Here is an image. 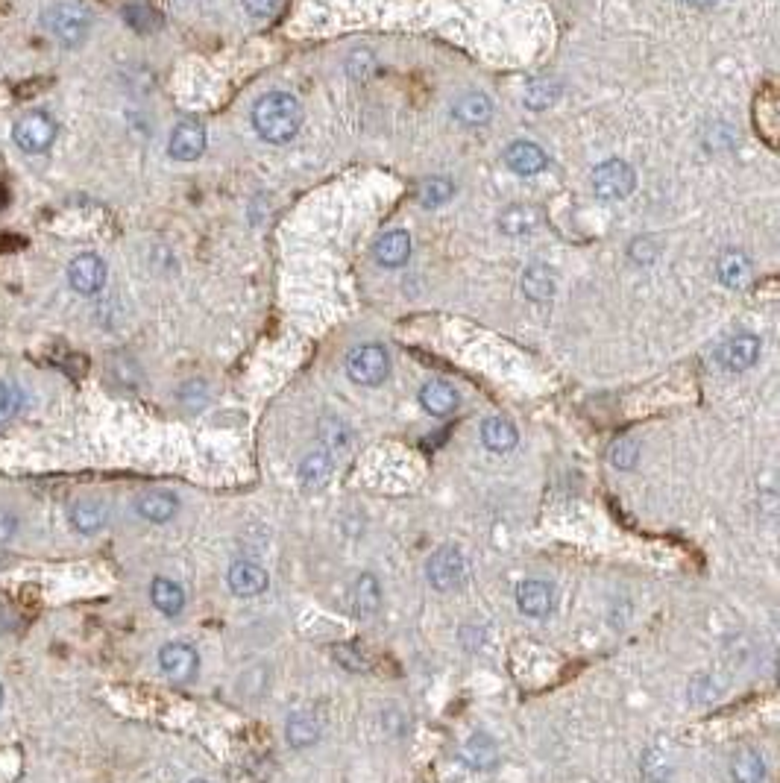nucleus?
Listing matches in <instances>:
<instances>
[{
  "instance_id": "f257e3e1",
  "label": "nucleus",
  "mask_w": 780,
  "mask_h": 783,
  "mask_svg": "<svg viewBox=\"0 0 780 783\" xmlns=\"http://www.w3.org/2000/svg\"><path fill=\"white\" fill-rule=\"evenodd\" d=\"M253 127H256V132L264 141L285 144L303 127V106L288 91L264 94L259 103L253 106Z\"/></svg>"
},
{
  "instance_id": "f03ea898",
  "label": "nucleus",
  "mask_w": 780,
  "mask_h": 783,
  "mask_svg": "<svg viewBox=\"0 0 780 783\" xmlns=\"http://www.w3.org/2000/svg\"><path fill=\"white\" fill-rule=\"evenodd\" d=\"M44 27L56 36V42L65 44V47H77L88 39V30H91V15L83 3L77 0H62V3H53L47 12H44Z\"/></svg>"
},
{
  "instance_id": "7ed1b4c3",
  "label": "nucleus",
  "mask_w": 780,
  "mask_h": 783,
  "mask_svg": "<svg viewBox=\"0 0 780 783\" xmlns=\"http://www.w3.org/2000/svg\"><path fill=\"white\" fill-rule=\"evenodd\" d=\"M426 578L437 593H452V590H461L467 584L470 564H467V558L458 546H443L429 558Z\"/></svg>"
},
{
  "instance_id": "20e7f679",
  "label": "nucleus",
  "mask_w": 780,
  "mask_h": 783,
  "mask_svg": "<svg viewBox=\"0 0 780 783\" xmlns=\"http://www.w3.org/2000/svg\"><path fill=\"white\" fill-rule=\"evenodd\" d=\"M347 373L355 385L376 388L388 379L390 355L388 349L379 344H361L347 355Z\"/></svg>"
},
{
  "instance_id": "39448f33",
  "label": "nucleus",
  "mask_w": 780,
  "mask_h": 783,
  "mask_svg": "<svg viewBox=\"0 0 780 783\" xmlns=\"http://www.w3.org/2000/svg\"><path fill=\"white\" fill-rule=\"evenodd\" d=\"M634 185H637V176L628 162L610 159L593 171V191L602 200H625L634 191Z\"/></svg>"
},
{
  "instance_id": "423d86ee",
  "label": "nucleus",
  "mask_w": 780,
  "mask_h": 783,
  "mask_svg": "<svg viewBox=\"0 0 780 783\" xmlns=\"http://www.w3.org/2000/svg\"><path fill=\"white\" fill-rule=\"evenodd\" d=\"M12 138L24 153H44L56 138V124L42 112H33L12 127Z\"/></svg>"
},
{
  "instance_id": "0eeeda50",
  "label": "nucleus",
  "mask_w": 780,
  "mask_h": 783,
  "mask_svg": "<svg viewBox=\"0 0 780 783\" xmlns=\"http://www.w3.org/2000/svg\"><path fill=\"white\" fill-rule=\"evenodd\" d=\"M159 666H162V672H165L168 681L188 684V681L197 675L200 654L194 652V646H188V643H168V646L159 652Z\"/></svg>"
},
{
  "instance_id": "6e6552de",
  "label": "nucleus",
  "mask_w": 780,
  "mask_h": 783,
  "mask_svg": "<svg viewBox=\"0 0 780 783\" xmlns=\"http://www.w3.org/2000/svg\"><path fill=\"white\" fill-rule=\"evenodd\" d=\"M226 584L235 596L241 599H253V596H261L267 587H270V575L267 569L256 561H235L226 572Z\"/></svg>"
},
{
  "instance_id": "1a4fd4ad",
  "label": "nucleus",
  "mask_w": 780,
  "mask_h": 783,
  "mask_svg": "<svg viewBox=\"0 0 780 783\" xmlns=\"http://www.w3.org/2000/svg\"><path fill=\"white\" fill-rule=\"evenodd\" d=\"M379 608H382V584L376 575L361 572L349 587V613L355 619H370L379 613Z\"/></svg>"
},
{
  "instance_id": "9d476101",
  "label": "nucleus",
  "mask_w": 780,
  "mask_h": 783,
  "mask_svg": "<svg viewBox=\"0 0 780 783\" xmlns=\"http://www.w3.org/2000/svg\"><path fill=\"white\" fill-rule=\"evenodd\" d=\"M203 150H206V127L200 121H182L171 132L168 153L174 156L176 162H194V159L203 156Z\"/></svg>"
},
{
  "instance_id": "9b49d317",
  "label": "nucleus",
  "mask_w": 780,
  "mask_h": 783,
  "mask_svg": "<svg viewBox=\"0 0 780 783\" xmlns=\"http://www.w3.org/2000/svg\"><path fill=\"white\" fill-rule=\"evenodd\" d=\"M68 282H71V288L77 291V294H97L100 288H103V282H106V264L100 256H77V259L71 261V267H68Z\"/></svg>"
},
{
  "instance_id": "f8f14e48",
  "label": "nucleus",
  "mask_w": 780,
  "mask_h": 783,
  "mask_svg": "<svg viewBox=\"0 0 780 783\" xmlns=\"http://www.w3.org/2000/svg\"><path fill=\"white\" fill-rule=\"evenodd\" d=\"M716 358L728 373H742V370L754 367V361L760 358V341L754 335H737L719 347Z\"/></svg>"
},
{
  "instance_id": "ddd939ff",
  "label": "nucleus",
  "mask_w": 780,
  "mask_h": 783,
  "mask_svg": "<svg viewBox=\"0 0 780 783\" xmlns=\"http://www.w3.org/2000/svg\"><path fill=\"white\" fill-rule=\"evenodd\" d=\"M505 162H508V168H511L514 174L520 176L540 174V171L549 165L546 153H543L534 141H514V144H508V150H505Z\"/></svg>"
},
{
  "instance_id": "4468645a",
  "label": "nucleus",
  "mask_w": 780,
  "mask_h": 783,
  "mask_svg": "<svg viewBox=\"0 0 780 783\" xmlns=\"http://www.w3.org/2000/svg\"><path fill=\"white\" fill-rule=\"evenodd\" d=\"M517 605H520L525 616L543 619L555 608V593L543 581H522L520 587H517Z\"/></svg>"
},
{
  "instance_id": "2eb2a0df",
  "label": "nucleus",
  "mask_w": 780,
  "mask_h": 783,
  "mask_svg": "<svg viewBox=\"0 0 780 783\" xmlns=\"http://www.w3.org/2000/svg\"><path fill=\"white\" fill-rule=\"evenodd\" d=\"M332 473H335V458L326 449H314V452L305 455L303 464H300V484L308 493L323 490L332 479Z\"/></svg>"
},
{
  "instance_id": "dca6fc26",
  "label": "nucleus",
  "mask_w": 780,
  "mask_h": 783,
  "mask_svg": "<svg viewBox=\"0 0 780 783\" xmlns=\"http://www.w3.org/2000/svg\"><path fill=\"white\" fill-rule=\"evenodd\" d=\"M452 115H455V121L464 124V127H481V124L490 121L493 106H490L487 94H481V91H467V94H461V97L455 100Z\"/></svg>"
},
{
  "instance_id": "f3484780",
  "label": "nucleus",
  "mask_w": 780,
  "mask_h": 783,
  "mask_svg": "<svg viewBox=\"0 0 780 783\" xmlns=\"http://www.w3.org/2000/svg\"><path fill=\"white\" fill-rule=\"evenodd\" d=\"M373 256H376L379 264H385V267H402L405 261L411 259V235L402 232V229L385 232V235L376 241Z\"/></svg>"
},
{
  "instance_id": "a211bd4d",
  "label": "nucleus",
  "mask_w": 780,
  "mask_h": 783,
  "mask_svg": "<svg viewBox=\"0 0 780 783\" xmlns=\"http://www.w3.org/2000/svg\"><path fill=\"white\" fill-rule=\"evenodd\" d=\"M461 396L452 385L446 382H426L420 391V405L432 414V417H449L458 408Z\"/></svg>"
},
{
  "instance_id": "6ab92c4d",
  "label": "nucleus",
  "mask_w": 780,
  "mask_h": 783,
  "mask_svg": "<svg viewBox=\"0 0 780 783\" xmlns=\"http://www.w3.org/2000/svg\"><path fill=\"white\" fill-rule=\"evenodd\" d=\"M540 223H543V218L534 206H511V209L502 212L499 229L511 238H528L540 229Z\"/></svg>"
},
{
  "instance_id": "aec40b11",
  "label": "nucleus",
  "mask_w": 780,
  "mask_h": 783,
  "mask_svg": "<svg viewBox=\"0 0 780 783\" xmlns=\"http://www.w3.org/2000/svg\"><path fill=\"white\" fill-rule=\"evenodd\" d=\"M517 437L520 435H517L514 423L505 420V417H490V420L481 423V443H484L490 452H499V455L511 452V449L517 446Z\"/></svg>"
},
{
  "instance_id": "412c9836",
  "label": "nucleus",
  "mask_w": 780,
  "mask_h": 783,
  "mask_svg": "<svg viewBox=\"0 0 780 783\" xmlns=\"http://www.w3.org/2000/svg\"><path fill=\"white\" fill-rule=\"evenodd\" d=\"M138 514L144 520L150 522H168L176 514L179 502H176L174 493H165V490H150V493H141L138 502H135Z\"/></svg>"
},
{
  "instance_id": "4be33fe9",
  "label": "nucleus",
  "mask_w": 780,
  "mask_h": 783,
  "mask_svg": "<svg viewBox=\"0 0 780 783\" xmlns=\"http://www.w3.org/2000/svg\"><path fill=\"white\" fill-rule=\"evenodd\" d=\"M461 757H464V763H467L470 769L487 772V769L496 766V760H499V748H496V742L490 740L487 734H473L470 740L464 742Z\"/></svg>"
},
{
  "instance_id": "5701e85b",
  "label": "nucleus",
  "mask_w": 780,
  "mask_h": 783,
  "mask_svg": "<svg viewBox=\"0 0 780 783\" xmlns=\"http://www.w3.org/2000/svg\"><path fill=\"white\" fill-rule=\"evenodd\" d=\"M731 778L734 783H763L766 781V763L760 751L754 748H739L731 760Z\"/></svg>"
},
{
  "instance_id": "b1692460",
  "label": "nucleus",
  "mask_w": 780,
  "mask_h": 783,
  "mask_svg": "<svg viewBox=\"0 0 780 783\" xmlns=\"http://www.w3.org/2000/svg\"><path fill=\"white\" fill-rule=\"evenodd\" d=\"M522 291L534 303H546L555 297V273L543 264H534L522 273Z\"/></svg>"
},
{
  "instance_id": "393cba45",
  "label": "nucleus",
  "mask_w": 780,
  "mask_h": 783,
  "mask_svg": "<svg viewBox=\"0 0 780 783\" xmlns=\"http://www.w3.org/2000/svg\"><path fill=\"white\" fill-rule=\"evenodd\" d=\"M285 734H288V745H294V748L314 745L317 737H320V719H317L311 710H297V713L288 719Z\"/></svg>"
},
{
  "instance_id": "a878e982",
  "label": "nucleus",
  "mask_w": 780,
  "mask_h": 783,
  "mask_svg": "<svg viewBox=\"0 0 780 783\" xmlns=\"http://www.w3.org/2000/svg\"><path fill=\"white\" fill-rule=\"evenodd\" d=\"M150 599L165 616H179L185 608V590L171 578H156L150 587Z\"/></svg>"
},
{
  "instance_id": "bb28decb",
  "label": "nucleus",
  "mask_w": 780,
  "mask_h": 783,
  "mask_svg": "<svg viewBox=\"0 0 780 783\" xmlns=\"http://www.w3.org/2000/svg\"><path fill=\"white\" fill-rule=\"evenodd\" d=\"M71 525L83 534H94L106 525V505L94 502V499H80L71 508Z\"/></svg>"
},
{
  "instance_id": "cd10ccee",
  "label": "nucleus",
  "mask_w": 780,
  "mask_h": 783,
  "mask_svg": "<svg viewBox=\"0 0 780 783\" xmlns=\"http://www.w3.org/2000/svg\"><path fill=\"white\" fill-rule=\"evenodd\" d=\"M320 440H323V449L335 458V455H344L349 446H352V432L344 420L338 417H323L320 423Z\"/></svg>"
},
{
  "instance_id": "c85d7f7f",
  "label": "nucleus",
  "mask_w": 780,
  "mask_h": 783,
  "mask_svg": "<svg viewBox=\"0 0 780 783\" xmlns=\"http://www.w3.org/2000/svg\"><path fill=\"white\" fill-rule=\"evenodd\" d=\"M719 279L728 288H742L751 279V264H748V259L742 253H725L719 259Z\"/></svg>"
},
{
  "instance_id": "c756f323",
  "label": "nucleus",
  "mask_w": 780,
  "mask_h": 783,
  "mask_svg": "<svg viewBox=\"0 0 780 783\" xmlns=\"http://www.w3.org/2000/svg\"><path fill=\"white\" fill-rule=\"evenodd\" d=\"M561 94V86L555 80H534L531 86L525 88V106L528 109H549Z\"/></svg>"
},
{
  "instance_id": "7c9ffc66",
  "label": "nucleus",
  "mask_w": 780,
  "mask_h": 783,
  "mask_svg": "<svg viewBox=\"0 0 780 783\" xmlns=\"http://www.w3.org/2000/svg\"><path fill=\"white\" fill-rule=\"evenodd\" d=\"M607 458H610V464H613L616 470H631V467H637L640 443H637L634 437H619V440L610 446Z\"/></svg>"
},
{
  "instance_id": "2f4dec72",
  "label": "nucleus",
  "mask_w": 780,
  "mask_h": 783,
  "mask_svg": "<svg viewBox=\"0 0 780 783\" xmlns=\"http://www.w3.org/2000/svg\"><path fill=\"white\" fill-rule=\"evenodd\" d=\"M124 18H127V24H130L132 30H138V33H153V30H159V24H162L159 12L150 9L147 3H132V6H127V9H124Z\"/></svg>"
},
{
  "instance_id": "473e14b6",
  "label": "nucleus",
  "mask_w": 780,
  "mask_h": 783,
  "mask_svg": "<svg viewBox=\"0 0 780 783\" xmlns=\"http://www.w3.org/2000/svg\"><path fill=\"white\" fill-rule=\"evenodd\" d=\"M452 194H455V185L449 179H429L420 188V203L423 206H443V203H449Z\"/></svg>"
},
{
  "instance_id": "72a5a7b5",
  "label": "nucleus",
  "mask_w": 780,
  "mask_h": 783,
  "mask_svg": "<svg viewBox=\"0 0 780 783\" xmlns=\"http://www.w3.org/2000/svg\"><path fill=\"white\" fill-rule=\"evenodd\" d=\"M335 657H338V663H341V666H347L349 672H364V669H367V660H364V654L358 652L352 643H341V646L335 649Z\"/></svg>"
},
{
  "instance_id": "f704fd0d",
  "label": "nucleus",
  "mask_w": 780,
  "mask_h": 783,
  "mask_svg": "<svg viewBox=\"0 0 780 783\" xmlns=\"http://www.w3.org/2000/svg\"><path fill=\"white\" fill-rule=\"evenodd\" d=\"M15 408H18V393L0 382V426L15 414Z\"/></svg>"
},
{
  "instance_id": "c9c22d12",
  "label": "nucleus",
  "mask_w": 780,
  "mask_h": 783,
  "mask_svg": "<svg viewBox=\"0 0 780 783\" xmlns=\"http://www.w3.org/2000/svg\"><path fill=\"white\" fill-rule=\"evenodd\" d=\"M657 250H660V244H657L654 238H637V241L631 244V256L637 261H654Z\"/></svg>"
},
{
  "instance_id": "e433bc0d",
  "label": "nucleus",
  "mask_w": 780,
  "mask_h": 783,
  "mask_svg": "<svg viewBox=\"0 0 780 783\" xmlns=\"http://www.w3.org/2000/svg\"><path fill=\"white\" fill-rule=\"evenodd\" d=\"M247 12L256 15V18H270L276 9H279V0H244Z\"/></svg>"
},
{
  "instance_id": "4c0bfd02",
  "label": "nucleus",
  "mask_w": 780,
  "mask_h": 783,
  "mask_svg": "<svg viewBox=\"0 0 780 783\" xmlns=\"http://www.w3.org/2000/svg\"><path fill=\"white\" fill-rule=\"evenodd\" d=\"M684 3H690V6H713L716 0H684Z\"/></svg>"
},
{
  "instance_id": "58836bf2",
  "label": "nucleus",
  "mask_w": 780,
  "mask_h": 783,
  "mask_svg": "<svg viewBox=\"0 0 780 783\" xmlns=\"http://www.w3.org/2000/svg\"><path fill=\"white\" fill-rule=\"evenodd\" d=\"M0 203H3V188H0Z\"/></svg>"
},
{
  "instance_id": "ea45409f",
  "label": "nucleus",
  "mask_w": 780,
  "mask_h": 783,
  "mask_svg": "<svg viewBox=\"0 0 780 783\" xmlns=\"http://www.w3.org/2000/svg\"><path fill=\"white\" fill-rule=\"evenodd\" d=\"M0 704H3V690H0Z\"/></svg>"
},
{
  "instance_id": "a19ab883",
  "label": "nucleus",
  "mask_w": 780,
  "mask_h": 783,
  "mask_svg": "<svg viewBox=\"0 0 780 783\" xmlns=\"http://www.w3.org/2000/svg\"><path fill=\"white\" fill-rule=\"evenodd\" d=\"M191 783H209V781H191Z\"/></svg>"
}]
</instances>
